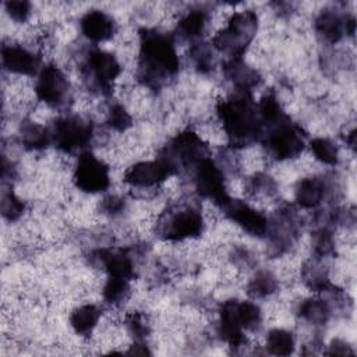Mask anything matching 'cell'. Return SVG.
I'll return each instance as SVG.
<instances>
[{
	"label": "cell",
	"mask_w": 357,
	"mask_h": 357,
	"mask_svg": "<svg viewBox=\"0 0 357 357\" xmlns=\"http://www.w3.org/2000/svg\"><path fill=\"white\" fill-rule=\"evenodd\" d=\"M138 71L139 78L151 88H159L178 71V56L169 35L153 29L141 31Z\"/></svg>",
	"instance_id": "cell-1"
},
{
	"label": "cell",
	"mask_w": 357,
	"mask_h": 357,
	"mask_svg": "<svg viewBox=\"0 0 357 357\" xmlns=\"http://www.w3.org/2000/svg\"><path fill=\"white\" fill-rule=\"evenodd\" d=\"M216 110L231 146H247L261 137L262 123L250 92L238 91L236 95L220 100Z\"/></svg>",
	"instance_id": "cell-2"
},
{
	"label": "cell",
	"mask_w": 357,
	"mask_h": 357,
	"mask_svg": "<svg viewBox=\"0 0 357 357\" xmlns=\"http://www.w3.org/2000/svg\"><path fill=\"white\" fill-rule=\"evenodd\" d=\"M258 29V17L252 10L236 11L227 20L213 38V46L229 54L231 59H240Z\"/></svg>",
	"instance_id": "cell-3"
},
{
	"label": "cell",
	"mask_w": 357,
	"mask_h": 357,
	"mask_svg": "<svg viewBox=\"0 0 357 357\" xmlns=\"http://www.w3.org/2000/svg\"><path fill=\"white\" fill-rule=\"evenodd\" d=\"M204 230L201 211L192 204H178L165 212L156 222V233L170 241L198 237Z\"/></svg>",
	"instance_id": "cell-4"
},
{
	"label": "cell",
	"mask_w": 357,
	"mask_h": 357,
	"mask_svg": "<svg viewBox=\"0 0 357 357\" xmlns=\"http://www.w3.org/2000/svg\"><path fill=\"white\" fill-rule=\"evenodd\" d=\"M264 144L268 153L278 160H286L298 156L305 146V134L300 126L290 121L289 117L266 126Z\"/></svg>",
	"instance_id": "cell-5"
},
{
	"label": "cell",
	"mask_w": 357,
	"mask_h": 357,
	"mask_svg": "<svg viewBox=\"0 0 357 357\" xmlns=\"http://www.w3.org/2000/svg\"><path fill=\"white\" fill-rule=\"evenodd\" d=\"M52 141L64 153L85 152L93 137V127L79 116L59 117L52 128Z\"/></svg>",
	"instance_id": "cell-6"
},
{
	"label": "cell",
	"mask_w": 357,
	"mask_h": 357,
	"mask_svg": "<svg viewBox=\"0 0 357 357\" xmlns=\"http://www.w3.org/2000/svg\"><path fill=\"white\" fill-rule=\"evenodd\" d=\"M208 156L205 142L194 131H181L163 148L162 158L177 173L181 167H194Z\"/></svg>",
	"instance_id": "cell-7"
},
{
	"label": "cell",
	"mask_w": 357,
	"mask_h": 357,
	"mask_svg": "<svg viewBox=\"0 0 357 357\" xmlns=\"http://www.w3.org/2000/svg\"><path fill=\"white\" fill-rule=\"evenodd\" d=\"M82 73L89 84L99 93H109L114 79L121 73V66L116 56L100 49H92L86 53L82 64Z\"/></svg>",
	"instance_id": "cell-8"
},
{
	"label": "cell",
	"mask_w": 357,
	"mask_h": 357,
	"mask_svg": "<svg viewBox=\"0 0 357 357\" xmlns=\"http://www.w3.org/2000/svg\"><path fill=\"white\" fill-rule=\"evenodd\" d=\"M73 180L75 187L84 192H102L110 185L109 166L92 152L85 151L78 155Z\"/></svg>",
	"instance_id": "cell-9"
},
{
	"label": "cell",
	"mask_w": 357,
	"mask_h": 357,
	"mask_svg": "<svg viewBox=\"0 0 357 357\" xmlns=\"http://www.w3.org/2000/svg\"><path fill=\"white\" fill-rule=\"evenodd\" d=\"M194 185L197 192L219 208L230 198L226 190L225 174L220 166L209 156L199 160L194 167Z\"/></svg>",
	"instance_id": "cell-10"
},
{
	"label": "cell",
	"mask_w": 357,
	"mask_h": 357,
	"mask_svg": "<svg viewBox=\"0 0 357 357\" xmlns=\"http://www.w3.org/2000/svg\"><path fill=\"white\" fill-rule=\"evenodd\" d=\"M33 91L40 102L52 107H59L68 99L70 84L60 67L46 64L38 73Z\"/></svg>",
	"instance_id": "cell-11"
},
{
	"label": "cell",
	"mask_w": 357,
	"mask_h": 357,
	"mask_svg": "<svg viewBox=\"0 0 357 357\" xmlns=\"http://www.w3.org/2000/svg\"><path fill=\"white\" fill-rule=\"evenodd\" d=\"M176 174L174 170L162 159L141 160L130 166L124 173V181L138 190H149L160 185L167 177Z\"/></svg>",
	"instance_id": "cell-12"
},
{
	"label": "cell",
	"mask_w": 357,
	"mask_h": 357,
	"mask_svg": "<svg viewBox=\"0 0 357 357\" xmlns=\"http://www.w3.org/2000/svg\"><path fill=\"white\" fill-rule=\"evenodd\" d=\"M220 208L226 218L240 226L245 233L255 237H262L268 233L269 222L266 216L252 208L250 204L229 198Z\"/></svg>",
	"instance_id": "cell-13"
},
{
	"label": "cell",
	"mask_w": 357,
	"mask_h": 357,
	"mask_svg": "<svg viewBox=\"0 0 357 357\" xmlns=\"http://www.w3.org/2000/svg\"><path fill=\"white\" fill-rule=\"evenodd\" d=\"M92 262L103 269L110 278L132 280L137 275L132 257L124 250L99 248L91 255Z\"/></svg>",
	"instance_id": "cell-14"
},
{
	"label": "cell",
	"mask_w": 357,
	"mask_h": 357,
	"mask_svg": "<svg viewBox=\"0 0 357 357\" xmlns=\"http://www.w3.org/2000/svg\"><path fill=\"white\" fill-rule=\"evenodd\" d=\"M40 56L22 45H3L1 64L4 70L18 75H35L40 71Z\"/></svg>",
	"instance_id": "cell-15"
},
{
	"label": "cell",
	"mask_w": 357,
	"mask_h": 357,
	"mask_svg": "<svg viewBox=\"0 0 357 357\" xmlns=\"http://www.w3.org/2000/svg\"><path fill=\"white\" fill-rule=\"evenodd\" d=\"M81 32L92 42H105L112 39L116 32L114 20L102 10H91L81 18Z\"/></svg>",
	"instance_id": "cell-16"
},
{
	"label": "cell",
	"mask_w": 357,
	"mask_h": 357,
	"mask_svg": "<svg viewBox=\"0 0 357 357\" xmlns=\"http://www.w3.org/2000/svg\"><path fill=\"white\" fill-rule=\"evenodd\" d=\"M223 70H225V75L227 77V79H230L233 82V85L237 88V91L250 92L261 81L258 71L254 70L252 67L247 66L241 60V57L230 59L225 64Z\"/></svg>",
	"instance_id": "cell-17"
},
{
	"label": "cell",
	"mask_w": 357,
	"mask_h": 357,
	"mask_svg": "<svg viewBox=\"0 0 357 357\" xmlns=\"http://www.w3.org/2000/svg\"><path fill=\"white\" fill-rule=\"evenodd\" d=\"M326 192H328V187L325 181L319 177L311 176L298 181L294 195H296L297 204L301 208L312 209L321 205Z\"/></svg>",
	"instance_id": "cell-18"
},
{
	"label": "cell",
	"mask_w": 357,
	"mask_h": 357,
	"mask_svg": "<svg viewBox=\"0 0 357 357\" xmlns=\"http://www.w3.org/2000/svg\"><path fill=\"white\" fill-rule=\"evenodd\" d=\"M346 20L335 10L321 11L315 18V31L317 33L329 43L339 42L346 33Z\"/></svg>",
	"instance_id": "cell-19"
},
{
	"label": "cell",
	"mask_w": 357,
	"mask_h": 357,
	"mask_svg": "<svg viewBox=\"0 0 357 357\" xmlns=\"http://www.w3.org/2000/svg\"><path fill=\"white\" fill-rule=\"evenodd\" d=\"M20 139L26 149L40 151L52 142V132L39 123L25 120L20 127Z\"/></svg>",
	"instance_id": "cell-20"
},
{
	"label": "cell",
	"mask_w": 357,
	"mask_h": 357,
	"mask_svg": "<svg viewBox=\"0 0 357 357\" xmlns=\"http://www.w3.org/2000/svg\"><path fill=\"white\" fill-rule=\"evenodd\" d=\"M100 319V310L95 304H82L73 310L70 325L77 335L88 336L96 328Z\"/></svg>",
	"instance_id": "cell-21"
},
{
	"label": "cell",
	"mask_w": 357,
	"mask_h": 357,
	"mask_svg": "<svg viewBox=\"0 0 357 357\" xmlns=\"http://www.w3.org/2000/svg\"><path fill=\"white\" fill-rule=\"evenodd\" d=\"M208 24V15L204 10L187 11L177 22V32L183 39H197L199 38Z\"/></svg>",
	"instance_id": "cell-22"
},
{
	"label": "cell",
	"mask_w": 357,
	"mask_h": 357,
	"mask_svg": "<svg viewBox=\"0 0 357 357\" xmlns=\"http://www.w3.org/2000/svg\"><path fill=\"white\" fill-rule=\"evenodd\" d=\"M298 315L308 324L324 325L331 317V307L324 298L311 297L300 304Z\"/></svg>",
	"instance_id": "cell-23"
},
{
	"label": "cell",
	"mask_w": 357,
	"mask_h": 357,
	"mask_svg": "<svg viewBox=\"0 0 357 357\" xmlns=\"http://www.w3.org/2000/svg\"><path fill=\"white\" fill-rule=\"evenodd\" d=\"M265 346L271 354L289 356L293 353L296 347V340L290 331L276 328L268 332L265 339Z\"/></svg>",
	"instance_id": "cell-24"
},
{
	"label": "cell",
	"mask_w": 357,
	"mask_h": 357,
	"mask_svg": "<svg viewBox=\"0 0 357 357\" xmlns=\"http://www.w3.org/2000/svg\"><path fill=\"white\" fill-rule=\"evenodd\" d=\"M278 289V279L269 271H258L247 284V293L252 298H265Z\"/></svg>",
	"instance_id": "cell-25"
},
{
	"label": "cell",
	"mask_w": 357,
	"mask_h": 357,
	"mask_svg": "<svg viewBox=\"0 0 357 357\" xmlns=\"http://www.w3.org/2000/svg\"><path fill=\"white\" fill-rule=\"evenodd\" d=\"M130 293H131L130 280L120 279V278L109 276V279L106 280V283L102 289L103 300L110 305L123 304L130 297Z\"/></svg>",
	"instance_id": "cell-26"
},
{
	"label": "cell",
	"mask_w": 357,
	"mask_h": 357,
	"mask_svg": "<svg viewBox=\"0 0 357 357\" xmlns=\"http://www.w3.org/2000/svg\"><path fill=\"white\" fill-rule=\"evenodd\" d=\"M236 318L244 331H255L261 325L262 312L252 301L236 300Z\"/></svg>",
	"instance_id": "cell-27"
},
{
	"label": "cell",
	"mask_w": 357,
	"mask_h": 357,
	"mask_svg": "<svg viewBox=\"0 0 357 357\" xmlns=\"http://www.w3.org/2000/svg\"><path fill=\"white\" fill-rule=\"evenodd\" d=\"M310 148H311V152H312L314 158L317 160H319L321 163L331 165V166L337 163L339 152H337V148L333 144V141H331L329 138L317 137V138L311 139Z\"/></svg>",
	"instance_id": "cell-28"
},
{
	"label": "cell",
	"mask_w": 357,
	"mask_h": 357,
	"mask_svg": "<svg viewBox=\"0 0 357 357\" xmlns=\"http://www.w3.org/2000/svg\"><path fill=\"white\" fill-rule=\"evenodd\" d=\"M25 212V204L24 201L17 197L11 190L3 191L1 195V213L4 219L8 222H14L20 219Z\"/></svg>",
	"instance_id": "cell-29"
},
{
	"label": "cell",
	"mask_w": 357,
	"mask_h": 357,
	"mask_svg": "<svg viewBox=\"0 0 357 357\" xmlns=\"http://www.w3.org/2000/svg\"><path fill=\"white\" fill-rule=\"evenodd\" d=\"M106 123L110 128L116 131H126L132 124V117L127 112V109L120 103H113L107 109Z\"/></svg>",
	"instance_id": "cell-30"
},
{
	"label": "cell",
	"mask_w": 357,
	"mask_h": 357,
	"mask_svg": "<svg viewBox=\"0 0 357 357\" xmlns=\"http://www.w3.org/2000/svg\"><path fill=\"white\" fill-rule=\"evenodd\" d=\"M190 59L195 68L201 73H208L213 67L212 52L205 43H195V46L191 47Z\"/></svg>",
	"instance_id": "cell-31"
},
{
	"label": "cell",
	"mask_w": 357,
	"mask_h": 357,
	"mask_svg": "<svg viewBox=\"0 0 357 357\" xmlns=\"http://www.w3.org/2000/svg\"><path fill=\"white\" fill-rule=\"evenodd\" d=\"M126 325L128 328V332L137 339V342H142V339L146 337L149 333V324L146 318L139 312H131L126 319Z\"/></svg>",
	"instance_id": "cell-32"
},
{
	"label": "cell",
	"mask_w": 357,
	"mask_h": 357,
	"mask_svg": "<svg viewBox=\"0 0 357 357\" xmlns=\"http://www.w3.org/2000/svg\"><path fill=\"white\" fill-rule=\"evenodd\" d=\"M4 7L8 17L15 22H25L32 11L31 3L25 0H10L4 3Z\"/></svg>",
	"instance_id": "cell-33"
},
{
	"label": "cell",
	"mask_w": 357,
	"mask_h": 357,
	"mask_svg": "<svg viewBox=\"0 0 357 357\" xmlns=\"http://www.w3.org/2000/svg\"><path fill=\"white\" fill-rule=\"evenodd\" d=\"M124 208H126V202L119 195H107L100 202L102 212L107 213V215H112V216L121 213L124 211Z\"/></svg>",
	"instance_id": "cell-34"
},
{
	"label": "cell",
	"mask_w": 357,
	"mask_h": 357,
	"mask_svg": "<svg viewBox=\"0 0 357 357\" xmlns=\"http://www.w3.org/2000/svg\"><path fill=\"white\" fill-rule=\"evenodd\" d=\"M331 347V354H339V356H346V354H353V350L342 340H333L332 344L329 346Z\"/></svg>",
	"instance_id": "cell-35"
}]
</instances>
